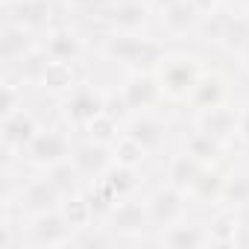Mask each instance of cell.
I'll use <instances>...</instances> for the list:
<instances>
[{
	"label": "cell",
	"instance_id": "1",
	"mask_svg": "<svg viewBox=\"0 0 249 249\" xmlns=\"http://www.w3.org/2000/svg\"><path fill=\"white\" fill-rule=\"evenodd\" d=\"M167 44L153 33H111L103 30L97 41V53L103 62L126 71H156L167 56Z\"/></svg>",
	"mask_w": 249,
	"mask_h": 249
},
{
	"label": "cell",
	"instance_id": "2",
	"mask_svg": "<svg viewBox=\"0 0 249 249\" xmlns=\"http://www.w3.org/2000/svg\"><path fill=\"white\" fill-rule=\"evenodd\" d=\"M205 68L208 65L202 62V56H196L191 50H167V56L156 68L161 91H164V103L167 106H185L191 91L196 88L199 76L205 73Z\"/></svg>",
	"mask_w": 249,
	"mask_h": 249
},
{
	"label": "cell",
	"instance_id": "3",
	"mask_svg": "<svg viewBox=\"0 0 249 249\" xmlns=\"http://www.w3.org/2000/svg\"><path fill=\"white\" fill-rule=\"evenodd\" d=\"M73 144H76V132L56 117L53 123H44L38 129V135L30 141V147L24 150L18 164L27 170H50V167L71 159Z\"/></svg>",
	"mask_w": 249,
	"mask_h": 249
},
{
	"label": "cell",
	"instance_id": "4",
	"mask_svg": "<svg viewBox=\"0 0 249 249\" xmlns=\"http://www.w3.org/2000/svg\"><path fill=\"white\" fill-rule=\"evenodd\" d=\"M106 94H108V88L82 76L73 91H68L62 100H56V117L62 123H68L73 132H79L85 123H91L97 114L106 111Z\"/></svg>",
	"mask_w": 249,
	"mask_h": 249
},
{
	"label": "cell",
	"instance_id": "5",
	"mask_svg": "<svg viewBox=\"0 0 249 249\" xmlns=\"http://www.w3.org/2000/svg\"><path fill=\"white\" fill-rule=\"evenodd\" d=\"M94 21L111 33H150L156 24V9L147 0H106Z\"/></svg>",
	"mask_w": 249,
	"mask_h": 249
},
{
	"label": "cell",
	"instance_id": "6",
	"mask_svg": "<svg viewBox=\"0 0 249 249\" xmlns=\"http://www.w3.org/2000/svg\"><path fill=\"white\" fill-rule=\"evenodd\" d=\"M117 240H126V237H141L144 231H153L150 214H147V199L141 194L135 196H123L117 199L100 220Z\"/></svg>",
	"mask_w": 249,
	"mask_h": 249
},
{
	"label": "cell",
	"instance_id": "7",
	"mask_svg": "<svg viewBox=\"0 0 249 249\" xmlns=\"http://www.w3.org/2000/svg\"><path fill=\"white\" fill-rule=\"evenodd\" d=\"M0 147H3V156L18 161L24 156V150L30 147V141L38 135V129L44 126V120L30 108V103L18 111L9 114H0Z\"/></svg>",
	"mask_w": 249,
	"mask_h": 249
},
{
	"label": "cell",
	"instance_id": "8",
	"mask_svg": "<svg viewBox=\"0 0 249 249\" xmlns=\"http://www.w3.org/2000/svg\"><path fill=\"white\" fill-rule=\"evenodd\" d=\"M123 132H126L129 138H135L150 156L161 153L173 135V126L170 120L164 117L161 108H150V111H135L129 114L126 120H123Z\"/></svg>",
	"mask_w": 249,
	"mask_h": 249
},
{
	"label": "cell",
	"instance_id": "9",
	"mask_svg": "<svg viewBox=\"0 0 249 249\" xmlns=\"http://www.w3.org/2000/svg\"><path fill=\"white\" fill-rule=\"evenodd\" d=\"M71 243H73V231L59 208L24 217L21 246H71Z\"/></svg>",
	"mask_w": 249,
	"mask_h": 249
},
{
	"label": "cell",
	"instance_id": "10",
	"mask_svg": "<svg viewBox=\"0 0 249 249\" xmlns=\"http://www.w3.org/2000/svg\"><path fill=\"white\" fill-rule=\"evenodd\" d=\"M59 12H62V6L56 3V0H12V3L3 6V21H15V24L27 27L41 41V36L50 27L65 21Z\"/></svg>",
	"mask_w": 249,
	"mask_h": 249
},
{
	"label": "cell",
	"instance_id": "11",
	"mask_svg": "<svg viewBox=\"0 0 249 249\" xmlns=\"http://www.w3.org/2000/svg\"><path fill=\"white\" fill-rule=\"evenodd\" d=\"M205 24V15L191 3V0H173L164 9L156 12V30L159 36L164 38H191V36H199Z\"/></svg>",
	"mask_w": 249,
	"mask_h": 249
},
{
	"label": "cell",
	"instance_id": "12",
	"mask_svg": "<svg viewBox=\"0 0 249 249\" xmlns=\"http://www.w3.org/2000/svg\"><path fill=\"white\" fill-rule=\"evenodd\" d=\"M117 88H120V94H123L132 114L164 106V91H161L156 71H126V76L120 79Z\"/></svg>",
	"mask_w": 249,
	"mask_h": 249
},
{
	"label": "cell",
	"instance_id": "13",
	"mask_svg": "<svg viewBox=\"0 0 249 249\" xmlns=\"http://www.w3.org/2000/svg\"><path fill=\"white\" fill-rule=\"evenodd\" d=\"M41 47L47 50L50 59H62V62H79L91 53V44L88 38L79 33L76 24L71 21H59L56 27H50L44 36H41Z\"/></svg>",
	"mask_w": 249,
	"mask_h": 249
},
{
	"label": "cell",
	"instance_id": "14",
	"mask_svg": "<svg viewBox=\"0 0 249 249\" xmlns=\"http://www.w3.org/2000/svg\"><path fill=\"white\" fill-rule=\"evenodd\" d=\"M147 214H150V223H153V231L182 220L185 214H191V202H188V194L173 188V185H159L156 191H150L147 196Z\"/></svg>",
	"mask_w": 249,
	"mask_h": 249
},
{
	"label": "cell",
	"instance_id": "15",
	"mask_svg": "<svg viewBox=\"0 0 249 249\" xmlns=\"http://www.w3.org/2000/svg\"><path fill=\"white\" fill-rule=\"evenodd\" d=\"M223 103H231V79L220 68H205V73L199 76L196 88L191 91L185 108L194 114V111H202V108H211V106H223Z\"/></svg>",
	"mask_w": 249,
	"mask_h": 249
},
{
	"label": "cell",
	"instance_id": "16",
	"mask_svg": "<svg viewBox=\"0 0 249 249\" xmlns=\"http://www.w3.org/2000/svg\"><path fill=\"white\" fill-rule=\"evenodd\" d=\"M153 240H156L159 246H170V249L211 246V237H208V226H205V220H194L191 214H185L182 220H176V223L159 229Z\"/></svg>",
	"mask_w": 249,
	"mask_h": 249
},
{
	"label": "cell",
	"instance_id": "17",
	"mask_svg": "<svg viewBox=\"0 0 249 249\" xmlns=\"http://www.w3.org/2000/svg\"><path fill=\"white\" fill-rule=\"evenodd\" d=\"M231 147H234V144L220 141V138H214L211 132L196 129V126H191L188 132L179 135V150H185L188 156H194V159L202 161L205 167H208V164H229V150H231Z\"/></svg>",
	"mask_w": 249,
	"mask_h": 249
},
{
	"label": "cell",
	"instance_id": "18",
	"mask_svg": "<svg viewBox=\"0 0 249 249\" xmlns=\"http://www.w3.org/2000/svg\"><path fill=\"white\" fill-rule=\"evenodd\" d=\"M191 126L205 129V132H211L220 141L237 144V103L231 100V103H223V106H211V108L194 111L191 114Z\"/></svg>",
	"mask_w": 249,
	"mask_h": 249
},
{
	"label": "cell",
	"instance_id": "19",
	"mask_svg": "<svg viewBox=\"0 0 249 249\" xmlns=\"http://www.w3.org/2000/svg\"><path fill=\"white\" fill-rule=\"evenodd\" d=\"M71 161H73V164H76V170L85 176V182L91 185L94 179H100V176L111 167L114 156H111V147H103V144H94V141H88V138L76 135V144H73Z\"/></svg>",
	"mask_w": 249,
	"mask_h": 249
},
{
	"label": "cell",
	"instance_id": "20",
	"mask_svg": "<svg viewBox=\"0 0 249 249\" xmlns=\"http://www.w3.org/2000/svg\"><path fill=\"white\" fill-rule=\"evenodd\" d=\"M82 79V71H79V62H62V59H50L47 62V71L41 76V85L38 91L47 94L53 103L62 100L68 91H73Z\"/></svg>",
	"mask_w": 249,
	"mask_h": 249
},
{
	"label": "cell",
	"instance_id": "21",
	"mask_svg": "<svg viewBox=\"0 0 249 249\" xmlns=\"http://www.w3.org/2000/svg\"><path fill=\"white\" fill-rule=\"evenodd\" d=\"M223 185H226V164H208L188 191V202L202 208H217L223 199Z\"/></svg>",
	"mask_w": 249,
	"mask_h": 249
},
{
	"label": "cell",
	"instance_id": "22",
	"mask_svg": "<svg viewBox=\"0 0 249 249\" xmlns=\"http://www.w3.org/2000/svg\"><path fill=\"white\" fill-rule=\"evenodd\" d=\"M33 47H38L36 33H30L27 27H21L15 21H3V27H0V59H3V68L18 62L21 56H27Z\"/></svg>",
	"mask_w": 249,
	"mask_h": 249
},
{
	"label": "cell",
	"instance_id": "23",
	"mask_svg": "<svg viewBox=\"0 0 249 249\" xmlns=\"http://www.w3.org/2000/svg\"><path fill=\"white\" fill-rule=\"evenodd\" d=\"M94 182H103L114 199H123V196H135L141 194L144 188V170L141 167H132V164H120V161H111V167L94 179Z\"/></svg>",
	"mask_w": 249,
	"mask_h": 249
},
{
	"label": "cell",
	"instance_id": "24",
	"mask_svg": "<svg viewBox=\"0 0 249 249\" xmlns=\"http://www.w3.org/2000/svg\"><path fill=\"white\" fill-rule=\"evenodd\" d=\"M202 170H205V164H202V161H196L194 156H188L185 150H179V147H176V150L167 156V161H164V182L188 194V191L194 188V182L199 179V173H202Z\"/></svg>",
	"mask_w": 249,
	"mask_h": 249
},
{
	"label": "cell",
	"instance_id": "25",
	"mask_svg": "<svg viewBox=\"0 0 249 249\" xmlns=\"http://www.w3.org/2000/svg\"><path fill=\"white\" fill-rule=\"evenodd\" d=\"M59 211H62V217H65V223L71 226L73 234L76 231H85L94 223H100V214H97V208H94V202L88 196V188L85 191H76L71 196H62Z\"/></svg>",
	"mask_w": 249,
	"mask_h": 249
},
{
	"label": "cell",
	"instance_id": "26",
	"mask_svg": "<svg viewBox=\"0 0 249 249\" xmlns=\"http://www.w3.org/2000/svg\"><path fill=\"white\" fill-rule=\"evenodd\" d=\"M205 226H208L211 246H234V237H237V229H240V211L229 208V205H217L208 214Z\"/></svg>",
	"mask_w": 249,
	"mask_h": 249
},
{
	"label": "cell",
	"instance_id": "27",
	"mask_svg": "<svg viewBox=\"0 0 249 249\" xmlns=\"http://www.w3.org/2000/svg\"><path fill=\"white\" fill-rule=\"evenodd\" d=\"M76 135H82V138H88V141H94V144H103V147H114L117 138L123 135V123H120L114 114L103 111V114H97L91 123H85Z\"/></svg>",
	"mask_w": 249,
	"mask_h": 249
},
{
	"label": "cell",
	"instance_id": "28",
	"mask_svg": "<svg viewBox=\"0 0 249 249\" xmlns=\"http://www.w3.org/2000/svg\"><path fill=\"white\" fill-rule=\"evenodd\" d=\"M220 205L240 208L249 205V167H226V185H223V199Z\"/></svg>",
	"mask_w": 249,
	"mask_h": 249
},
{
	"label": "cell",
	"instance_id": "29",
	"mask_svg": "<svg viewBox=\"0 0 249 249\" xmlns=\"http://www.w3.org/2000/svg\"><path fill=\"white\" fill-rule=\"evenodd\" d=\"M41 173H47V179L53 182V188L62 194V196H71V194H76V191H85L88 188V182H85V176L76 170V164L68 159V161H62V164H56V167H50V170H41Z\"/></svg>",
	"mask_w": 249,
	"mask_h": 249
},
{
	"label": "cell",
	"instance_id": "30",
	"mask_svg": "<svg viewBox=\"0 0 249 249\" xmlns=\"http://www.w3.org/2000/svg\"><path fill=\"white\" fill-rule=\"evenodd\" d=\"M111 156H114V161H120V164H132V167H144L147 159H150V153H147L135 138H129L126 132H123V135L117 138V144L111 147Z\"/></svg>",
	"mask_w": 249,
	"mask_h": 249
},
{
	"label": "cell",
	"instance_id": "31",
	"mask_svg": "<svg viewBox=\"0 0 249 249\" xmlns=\"http://www.w3.org/2000/svg\"><path fill=\"white\" fill-rule=\"evenodd\" d=\"M62 6V12H71V15H79V18H91L97 15V9L106 3V0H56Z\"/></svg>",
	"mask_w": 249,
	"mask_h": 249
},
{
	"label": "cell",
	"instance_id": "32",
	"mask_svg": "<svg viewBox=\"0 0 249 249\" xmlns=\"http://www.w3.org/2000/svg\"><path fill=\"white\" fill-rule=\"evenodd\" d=\"M237 144L249 150V103H237Z\"/></svg>",
	"mask_w": 249,
	"mask_h": 249
},
{
	"label": "cell",
	"instance_id": "33",
	"mask_svg": "<svg viewBox=\"0 0 249 249\" xmlns=\"http://www.w3.org/2000/svg\"><path fill=\"white\" fill-rule=\"evenodd\" d=\"M191 3H194L202 15H214V12H220L223 6H229V0H191Z\"/></svg>",
	"mask_w": 249,
	"mask_h": 249
},
{
	"label": "cell",
	"instance_id": "34",
	"mask_svg": "<svg viewBox=\"0 0 249 249\" xmlns=\"http://www.w3.org/2000/svg\"><path fill=\"white\" fill-rule=\"evenodd\" d=\"M234 62H237V68H240V71H246V73H249V41H246V44H243V50L234 56Z\"/></svg>",
	"mask_w": 249,
	"mask_h": 249
},
{
	"label": "cell",
	"instance_id": "35",
	"mask_svg": "<svg viewBox=\"0 0 249 249\" xmlns=\"http://www.w3.org/2000/svg\"><path fill=\"white\" fill-rule=\"evenodd\" d=\"M147 3H150V6H153L156 12H159V9H164L167 3H173V0H147Z\"/></svg>",
	"mask_w": 249,
	"mask_h": 249
},
{
	"label": "cell",
	"instance_id": "36",
	"mask_svg": "<svg viewBox=\"0 0 249 249\" xmlns=\"http://www.w3.org/2000/svg\"><path fill=\"white\" fill-rule=\"evenodd\" d=\"M231 3H234V6H240V9H246V12H249V0H231Z\"/></svg>",
	"mask_w": 249,
	"mask_h": 249
}]
</instances>
